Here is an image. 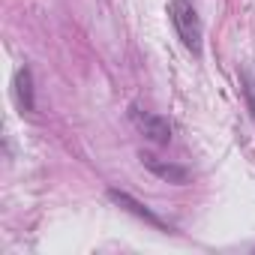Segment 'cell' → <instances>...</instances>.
<instances>
[{
  "label": "cell",
  "instance_id": "2",
  "mask_svg": "<svg viewBox=\"0 0 255 255\" xmlns=\"http://www.w3.org/2000/svg\"><path fill=\"white\" fill-rule=\"evenodd\" d=\"M132 120H135V126H138V132L147 135L153 144H168V141H171V123H168V117L153 114V111L132 108Z\"/></svg>",
  "mask_w": 255,
  "mask_h": 255
},
{
  "label": "cell",
  "instance_id": "3",
  "mask_svg": "<svg viewBox=\"0 0 255 255\" xmlns=\"http://www.w3.org/2000/svg\"><path fill=\"white\" fill-rule=\"evenodd\" d=\"M108 195H111V201H117L123 210H129V213H135L138 219H144V222H150V225H156V228H162V231H171V225H165L153 210H147L141 201H135L132 195H126V192H117V189H108Z\"/></svg>",
  "mask_w": 255,
  "mask_h": 255
},
{
  "label": "cell",
  "instance_id": "4",
  "mask_svg": "<svg viewBox=\"0 0 255 255\" xmlns=\"http://www.w3.org/2000/svg\"><path fill=\"white\" fill-rule=\"evenodd\" d=\"M141 162L156 174V177H162V180H168V183H186V168H180V165H174V162H162V159H156V156H150V153H141Z\"/></svg>",
  "mask_w": 255,
  "mask_h": 255
},
{
  "label": "cell",
  "instance_id": "5",
  "mask_svg": "<svg viewBox=\"0 0 255 255\" xmlns=\"http://www.w3.org/2000/svg\"><path fill=\"white\" fill-rule=\"evenodd\" d=\"M15 96H18V105L24 111H33L36 108V102H33V75H30L27 66L15 72Z\"/></svg>",
  "mask_w": 255,
  "mask_h": 255
},
{
  "label": "cell",
  "instance_id": "1",
  "mask_svg": "<svg viewBox=\"0 0 255 255\" xmlns=\"http://www.w3.org/2000/svg\"><path fill=\"white\" fill-rule=\"evenodd\" d=\"M168 15H171V24L180 36V42L192 51V54H201V18L192 6V0H171L168 3Z\"/></svg>",
  "mask_w": 255,
  "mask_h": 255
}]
</instances>
